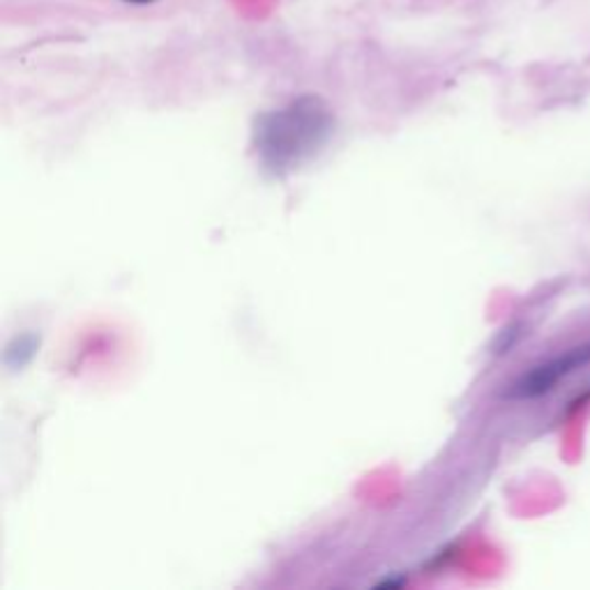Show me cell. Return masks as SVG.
I'll return each instance as SVG.
<instances>
[{
	"label": "cell",
	"mask_w": 590,
	"mask_h": 590,
	"mask_svg": "<svg viewBox=\"0 0 590 590\" xmlns=\"http://www.w3.org/2000/svg\"><path fill=\"white\" fill-rule=\"evenodd\" d=\"M127 3H136V5H146V3H153V0H127Z\"/></svg>",
	"instance_id": "cell-3"
},
{
	"label": "cell",
	"mask_w": 590,
	"mask_h": 590,
	"mask_svg": "<svg viewBox=\"0 0 590 590\" xmlns=\"http://www.w3.org/2000/svg\"><path fill=\"white\" fill-rule=\"evenodd\" d=\"M586 365H590V342L565 350L563 356H558L545 365L533 367L528 374H524L522 379H519L508 390V397L510 399H535V397L547 394L565 379V376H570L572 371H577Z\"/></svg>",
	"instance_id": "cell-2"
},
{
	"label": "cell",
	"mask_w": 590,
	"mask_h": 590,
	"mask_svg": "<svg viewBox=\"0 0 590 590\" xmlns=\"http://www.w3.org/2000/svg\"><path fill=\"white\" fill-rule=\"evenodd\" d=\"M333 130V115L319 98H300L285 109L261 115L256 148L275 171L293 169L310 157Z\"/></svg>",
	"instance_id": "cell-1"
}]
</instances>
